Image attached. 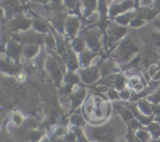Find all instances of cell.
<instances>
[{
    "label": "cell",
    "mask_w": 160,
    "mask_h": 142,
    "mask_svg": "<svg viewBox=\"0 0 160 142\" xmlns=\"http://www.w3.org/2000/svg\"><path fill=\"white\" fill-rule=\"evenodd\" d=\"M154 12L150 10V9H142V10L141 11V16H142V17H145V18L151 19L154 17Z\"/></svg>",
    "instance_id": "6da1fadb"
},
{
    "label": "cell",
    "mask_w": 160,
    "mask_h": 142,
    "mask_svg": "<svg viewBox=\"0 0 160 142\" xmlns=\"http://www.w3.org/2000/svg\"><path fill=\"white\" fill-rule=\"evenodd\" d=\"M152 39L154 42V43L156 44L158 46H160V34L158 33H154V34H152Z\"/></svg>",
    "instance_id": "7a4b0ae2"
},
{
    "label": "cell",
    "mask_w": 160,
    "mask_h": 142,
    "mask_svg": "<svg viewBox=\"0 0 160 142\" xmlns=\"http://www.w3.org/2000/svg\"><path fill=\"white\" fill-rule=\"evenodd\" d=\"M67 2L70 7L73 8L76 6V0H67Z\"/></svg>",
    "instance_id": "3957f363"
},
{
    "label": "cell",
    "mask_w": 160,
    "mask_h": 142,
    "mask_svg": "<svg viewBox=\"0 0 160 142\" xmlns=\"http://www.w3.org/2000/svg\"><path fill=\"white\" fill-rule=\"evenodd\" d=\"M156 7L157 8V9H160V0H156Z\"/></svg>",
    "instance_id": "277c9868"
},
{
    "label": "cell",
    "mask_w": 160,
    "mask_h": 142,
    "mask_svg": "<svg viewBox=\"0 0 160 142\" xmlns=\"http://www.w3.org/2000/svg\"><path fill=\"white\" fill-rule=\"evenodd\" d=\"M38 1H39V2H45V1H47V0H38Z\"/></svg>",
    "instance_id": "5b68a950"
},
{
    "label": "cell",
    "mask_w": 160,
    "mask_h": 142,
    "mask_svg": "<svg viewBox=\"0 0 160 142\" xmlns=\"http://www.w3.org/2000/svg\"><path fill=\"white\" fill-rule=\"evenodd\" d=\"M55 1H56V2H60L61 0H55Z\"/></svg>",
    "instance_id": "8992f818"
},
{
    "label": "cell",
    "mask_w": 160,
    "mask_h": 142,
    "mask_svg": "<svg viewBox=\"0 0 160 142\" xmlns=\"http://www.w3.org/2000/svg\"><path fill=\"white\" fill-rule=\"evenodd\" d=\"M148 1H149V0H148Z\"/></svg>",
    "instance_id": "52a82bcc"
}]
</instances>
